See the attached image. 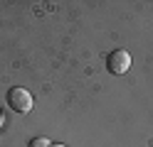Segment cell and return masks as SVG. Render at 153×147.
<instances>
[{"instance_id": "obj_1", "label": "cell", "mask_w": 153, "mask_h": 147, "mask_svg": "<svg viewBox=\"0 0 153 147\" xmlns=\"http://www.w3.org/2000/svg\"><path fill=\"white\" fill-rule=\"evenodd\" d=\"M7 105H10V110L15 113H30L32 110V96L25 91V88L15 86L7 91Z\"/></svg>"}, {"instance_id": "obj_2", "label": "cell", "mask_w": 153, "mask_h": 147, "mask_svg": "<svg viewBox=\"0 0 153 147\" xmlns=\"http://www.w3.org/2000/svg\"><path fill=\"white\" fill-rule=\"evenodd\" d=\"M106 66H109V71L111 74H126L128 71V66H131V56L128 52H123V49H116V52H111L109 59H106Z\"/></svg>"}, {"instance_id": "obj_3", "label": "cell", "mask_w": 153, "mask_h": 147, "mask_svg": "<svg viewBox=\"0 0 153 147\" xmlns=\"http://www.w3.org/2000/svg\"><path fill=\"white\" fill-rule=\"evenodd\" d=\"M30 147H50V142H47L45 137H35V140L30 142Z\"/></svg>"}, {"instance_id": "obj_4", "label": "cell", "mask_w": 153, "mask_h": 147, "mask_svg": "<svg viewBox=\"0 0 153 147\" xmlns=\"http://www.w3.org/2000/svg\"><path fill=\"white\" fill-rule=\"evenodd\" d=\"M50 147H64V145H59V142H54V145H50Z\"/></svg>"}]
</instances>
